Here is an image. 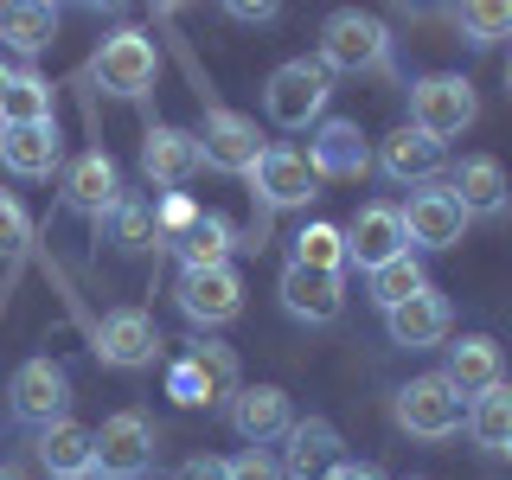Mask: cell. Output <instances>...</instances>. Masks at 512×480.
Returning a JSON list of instances; mask_svg holds the SVG:
<instances>
[{"instance_id": "cell-1", "label": "cell", "mask_w": 512, "mask_h": 480, "mask_svg": "<svg viewBox=\"0 0 512 480\" xmlns=\"http://www.w3.org/2000/svg\"><path fill=\"white\" fill-rule=\"evenodd\" d=\"M237 384H244L237 352L218 346V340H205V333H199V340H186V352L167 365V397H173V404H186V410H218V404H231Z\"/></svg>"}, {"instance_id": "cell-2", "label": "cell", "mask_w": 512, "mask_h": 480, "mask_svg": "<svg viewBox=\"0 0 512 480\" xmlns=\"http://www.w3.org/2000/svg\"><path fill=\"white\" fill-rule=\"evenodd\" d=\"M327 103H333V71L320 58H288V64L269 71V84H263V116L276 128L327 122Z\"/></svg>"}, {"instance_id": "cell-3", "label": "cell", "mask_w": 512, "mask_h": 480, "mask_svg": "<svg viewBox=\"0 0 512 480\" xmlns=\"http://www.w3.org/2000/svg\"><path fill=\"white\" fill-rule=\"evenodd\" d=\"M320 64L340 71V77L391 71V32H384L378 13L340 7V13H327V26H320Z\"/></svg>"}, {"instance_id": "cell-4", "label": "cell", "mask_w": 512, "mask_h": 480, "mask_svg": "<svg viewBox=\"0 0 512 480\" xmlns=\"http://www.w3.org/2000/svg\"><path fill=\"white\" fill-rule=\"evenodd\" d=\"M474 116H480V96H474V84L461 71H429V77L410 84V128L416 135L455 141V135L474 128Z\"/></svg>"}, {"instance_id": "cell-5", "label": "cell", "mask_w": 512, "mask_h": 480, "mask_svg": "<svg viewBox=\"0 0 512 480\" xmlns=\"http://www.w3.org/2000/svg\"><path fill=\"white\" fill-rule=\"evenodd\" d=\"M391 416H397V429H404V436L448 442L461 423H468V404H461V391L442 372H423V378H410L404 391L391 397Z\"/></svg>"}, {"instance_id": "cell-6", "label": "cell", "mask_w": 512, "mask_h": 480, "mask_svg": "<svg viewBox=\"0 0 512 480\" xmlns=\"http://www.w3.org/2000/svg\"><path fill=\"white\" fill-rule=\"evenodd\" d=\"M96 84H103L109 96H148L154 90V77H160V52H154V39L148 32H135V26H122V32H109L103 45H96Z\"/></svg>"}, {"instance_id": "cell-7", "label": "cell", "mask_w": 512, "mask_h": 480, "mask_svg": "<svg viewBox=\"0 0 512 480\" xmlns=\"http://www.w3.org/2000/svg\"><path fill=\"white\" fill-rule=\"evenodd\" d=\"M154 468V423L141 410H116L96 429V474L90 480H141Z\"/></svg>"}, {"instance_id": "cell-8", "label": "cell", "mask_w": 512, "mask_h": 480, "mask_svg": "<svg viewBox=\"0 0 512 480\" xmlns=\"http://www.w3.org/2000/svg\"><path fill=\"white\" fill-rule=\"evenodd\" d=\"M397 218H404V244H416V250H455L461 237H468V224H474L468 212H461V199L448 192V180L416 186Z\"/></svg>"}, {"instance_id": "cell-9", "label": "cell", "mask_w": 512, "mask_h": 480, "mask_svg": "<svg viewBox=\"0 0 512 480\" xmlns=\"http://www.w3.org/2000/svg\"><path fill=\"white\" fill-rule=\"evenodd\" d=\"M173 301H180V314L192 327H231L237 314H244V276H237L231 263L224 269H186L180 288H173Z\"/></svg>"}, {"instance_id": "cell-10", "label": "cell", "mask_w": 512, "mask_h": 480, "mask_svg": "<svg viewBox=\"0 0 512 480\" xmlns=\"http://www.w3.org/2000/svg\"><path fill=\"white\" fill-rule=\"evenodd\" d=\"M244 180H250V192L269 205V212H295V205H308L314 192H320L308 154H301V148H282V141L256 154V167L244 173Z\"/></svg>"}, {"instance_id": "cell-11", "label": "cell", "mask_w": 512, "mask_h": 480, "mask_svg": "<svg viewBox=\"0 0 512 480\" xmlns=\"http://www.w3.org/2000/svg\"><path fill=\"white\" fill-rule=\"evenodd\" d=\"M346 461L352 455L327 416H295V429L282 436V480H333Z\"/></svg>"}, {"instance_id": "cell-12", "label": "cell", "mask_w": 512, "mask_h": 480, "mask_svg": "<svg viewBox=\"0 0 512 480\" xmlns=\"http://www.w3.org/2000/svg\"><path fill=\"white\" fill-rule=\"evenodd\" d=\"M7 397H13V416H20V423L52 429V423H64V410H71V372H64L58 359H26L20 372H13Z\"/></svg>"}, {"instance_id": "cell-13", "label": "cell", "mask_w": 512, "mask_h": 480, "mask_svg": "<svg viewBox=\"0 0 512 480\" xmlns=\"http://www.w3.org/2000/svg\"><path fill=\"white\" fill-rule=\"evenodd\" d=\"M192 135H199V160L212 173H250L256 154H263L256 116H244V109H205V122Z\"/></svg>"}, {"instance_id": "cell-14", "label": "cell", "mask_w": 512, "mask_h": 480, "mask_svg": "<svg viewBox=\"0 0 512 480\" xmlns=\"http://www.w3.org/2000/svg\"><path fill=\"white\" fill-rule=\"evenodd\" d=\"M160 346L167 340H160L154 314H141V308H116L96 327V359H103L109 372H141V365L160 359Z\"/></svg>"}, {"instance_id": "cell-15", "label": "cell", "mask_w": 512, "mask_h": 480, "mask_svg": "<svg viewBox=\"0 0 512 480\" xmlns=\"http://www.w3.org/2000/svg\"><path fill=\"white\" fill-rule=\"evenodd\" d=\"M308 167H314V180H365L372 173V141H365L359 122L327 116V122H314Z\"/></svg>"}, {"instance_id": "cell-16", "label": "cell", "mask_w": 512, "mask_h": 480, "mask_svg": "<svg viewBox=\"0 0 512 480\" xmlns=\"http://www.w3.org/2000/svg\"><path fill=\"white\" fill-rule=\"evenodd\" d=\"M231 429L244 436L250 448H269L295 429V404H288L282 384H237L231 397Z\"/></svg>"}, {"instance_id": "cell-17", "label": "cell", "mask_w": 512, "mask_h": 480, "mask_svg": "<svg viewBox=\"0 0 512 480\" xmlns=\"http://www.w3.org/2000/svg\"><path fill=\"white\" fill-rule=\"evenodd\" d=\"M282 308L295 320H308V327H333V320L346 314V276H327V269H301L288 263L282 282H276Z\"/></svg>"}, {"instance_id": "cell-18", "label": "cell", "mask_w": 512, "mask_h": 480, "mask_svg": "<svg viewBox=\"0 0 512 480\" xmlns=\"http://www.w3.org/2000/svg\"><path fill=\"white\" fill-rule=\"evenodd\" d=\"M340 231H346V269L359 263L365 276H372V269H384L391 256L410 250V244H404V218H397V205H359V218L340 224Z\"/></svg>"}, {"instance_id": "cell-19", "label": "cell", "mask_w": 512, "mask_h": 480, "mask_svg": "<svg viewBox=\"0 0 512 480\" xmlns=\"http://www.w3.org/2000/svg\"><path fill=\"white\" fill-rule=\"evenodd\" d=\"M199 135L192 128H173V122H154L148 135H141V173H148V186H167L180 192L192 173H199Z\"/></svg>"}, {"instance_id": "cell-20", "label": "cell", "mask_w": 512, "mask_h": 480, "mask_svg": "<svg viewBox=\"0 0 512 480\" xmlns=\"http://www.w3.org/2000/svg\"><path fill=\"white\" fill-rule=\"evenodd\" d=\"M116 199H122V167H116L103 148L77 154L71 167H64V205H71V212H84V218L103 224Z\"/></svg>"}, {"instance_id": "cell-21", "label": "cell", "mask_w": 512, "mask_h": 480, "mask_svg": "<svg viewBox=\"0 0 512 480\" xmlns=\"http://www.w3.org/2000/svg\"><path fill=\"white\" fill-rule=\"evenodd\" d=\"M448 384L461 391V404H474V397H487L493 384H506V352L493 333H461L455 346H448Z\"/></svg>"}, {"instance_id": "cell-22", "label": "cell", "mask_w": 512, "mask_h": 480, "mask_svg": "<svg viewBox=\"0 0 512 480\" xmlns=\"http://www.w3.org/2000/svg\"><path fill=\"white\" fill-rule=\"evenodd\" d=\"M384 327H391V340H397V346L423 352V346H442V340H448V327H455V308H448V295H442L436 282H429V288H416L404 308L384 314Z\"/></svg>"}, {"instance_id": "cell-23", "label": "cell", "mask_w": 512, "mask_h": 480, "mask_svg": "<svg viewBox=\"0 0 512 480\" xmlns=\"http://www.w3.org/2000/svg\"><path fill=\"white\" fill-rule=\"evenodd\" d=\"M442 141H429V135H416V128L404 122V128H397V135H384L378 141V173H384V180H397V186H429V180H436V173H442Z\"/></svg>"}, {"instance_id": "cell-24", "label": "cell", "mask_w": 512, "mask_h": 480, "mask_svg": "<svg viewBox=\"0 0 512 480\" xmlns=\"http://www.w3.org/2000/svg\"><path fill=\"white\" fill-rule=\"evenodd\" d=\"M0 167L20 180H52L64 167V141L58 122H32V128H0Z\"/></svg>"}, {"instance_id": "cell-25", "label": "cell", "mask_w": 512, "mask_h": 480, "mask_svg": "<svg viewBox=\"0 0 512 480\" xmlns=\"http://www.w3.org/2000/svg\"><path fill=\"white\" fill-rule=\"evenodd\" d=\"M448 192L461 199L468 218H493V212H506V167L493 154H468L448 167Z\"/></svg>"}, {"instance_id": "cell-26", "label": "cell", "mask_w": 512, "mask_h": 480, "mask_svg": "<svg viewBox=\"0 0 512 480\" xmlns=\"http://www.w3.org/2000/svg\"><path fill=\"white\" fill-rule=\"evenodd\" d=\"M39 461H45V474L52 480H90L96 474V429L84 423H52V429H39Z\"/></svg>"}, {"instance_id": "cell-27", "label": "cell", "mask_w": 512, "mask_h": 480, "mask_svg": "<svg viewBox=\"0 0 512 480\" xmlns=\"http://www.w3.org/2000/svg\"><path fill=\"white\" fill-rule=\"evenodd\" d=\"M237 244H244V237L231 231V218H218V212H199V218H192V224H186L180 237H173L167 250L180 256L186 269H224V263H231V250H237Z\"/></svg>"}, {"instance_id": "cell-28", "label": "cell", "mask_w": 512, "mask_h": 480, "mask_svg": "<svg viewBox=\"0 0 512 480\" xmlns=\"http://www.w3.org/2000/svg\"><path fill=\"white\" fill-rule=\"evenodd\" d=\"M96 231H109V244L128 250V256H135V250H160V218H154V199H148V192H128V186H122V199L109 205V218L96 224Z\"/></svg>"}, {"instance_id": "cell-29", "label": "cell", "mask_w": 512, "mask_h": 480, "mask_svg": "<svg viewBox=\"0 0 512 480\" xmlns=\"http://www.w3.org/2000/svg\"><path fill=\"white\" fill-rule=\"evenodd\" d=\"M58 39V7H32V0H13V7H0V45L20 58H39L52 52Z\"/></svg>"}, {"instance_id": "cell-30", "label": "cell", "mask_w": 512, "mask_h": 480, "mask_svg": "<svg viewBox=\"0 0 512 480\" xmlns=\"http://www.w3.org/2000/svg\"><path fill=\"white\" fill-rule=\"evenodd\" d=\"M468 436L493 455H512V384H493L487 397L468 404Z\"/></svg>"}, {"instance_id": "cell-31", "label": "cell", "mask_w": 512, "mask_h": 480, "mask_svg": "<svg viewBox=\"0 0 512 480\" xmlns=\"http://www.w3.org/2000/svg\"><path fill=\"white\" fill-rule=\"evenodd\" d=\"M32 122H58L52 109V84L39 71H13L7 103H0V128H32Z\"/></svg>"}, {"instance_id": "cell-32", "label": "cell", "mask_w": 512, "mask_h": 480, "mask_svg": "<svg viewBox=\"0 0 512 480\" xmlns=\"http://www.w3.org/2000/svg\"><path fill=\"white\" fill-rule=\"evenodd\" d=\"M295 263L301 269H327V276H346V231L340 224H301L295 231Z\"/></svg>"}, {"instance_id": "cell-33", "label": "cell", "mask_w": 512, "mask_h": 480, "mask_svg": "<svg viewBox=\"0 0 512 480\" xmlns=\"http://www.w3.org/2000/svg\"><path fill=\"white\" fill-rule=\"evenodd\" d=\"M455 26H461V39L468 45H500V39H512V0H468V7L455 13Z\"/></svg>"}, {"instance_id": "cell-34", "label": "cell", "mask_w": 512, "mask_h": 480, "mask_svg": "<svg viewBox=\"0 0 512 480\" xmlns=\"http://www.w3.org/2000/svg\"><path fill=\"white\" fill-rule=\"evenodd\" d=\"M416 288H429V276H423V263H416L410 250H404V256H391L384 269H372V301H378L384 314H391V308H404Z\"/></svg>"}, {"instance_id": "cell-35", "label": "cell", "mask_w": 512, "mask_h": 480, "mask_svg": "<svg viewBox=\"0 0 512 480\" xmlns=\"http://www.w3.org/2000/svg\"><path fill=\"white\" fill-rule=\"evenodd\" d=\"M26 244H32V218H26V205L13 199V192H0V256H7V263H20Z\"/></svg>"}, {"instance_id": "cell-36", "label": "cell", "mask_w": 512, "mask_h": 480, "mask_svg": "<svg viewBox=\"0 0 512 480\" xmlns=\"http://www.w3.org/2000/svg\"><path fill=\"white\" fill-rule=\"evenodd\" d=\"M231 468V480H282V461L269 455V448H244L237 461H224Z\"/></svg>"}, {"instance_id": "cell-37", "label": "cell", "mask_w": 512, "mask_h": 480, "mask_svg": "<svg viewBox=\"0 0 512 480\" xmlns=\"http://www.w3.org/2000/svg\"><path fill=\"white\" fill-rule=\"evenodd\" d=\"M173 480H231V468H224L218 455H192V461H186V468L173 474Z\"/></svg>"}, {"instance_id": "cell-38", "label": "cell", "mask_w": 512, "mask_h": 480, "mask_svg": "<svg viewBox=\"0 0 512 480\" xmlns=\"http://www.w3.org/2000/svg\"><path fill=\"white\" fill-rule=\"evenodd\" d=\"M231 20H244V26H269V20H276V7H269V0H256V7H250V0H237Z\"/></svg>"}, {"instance_id": "cell-39", "label": "cell", "mask_w": 512, "mask_h": 480, "mask_svg": "<svg viewBox=\"0 0 512 480\" xmlns=\"http://www.w3.org/2000/svg\"><path fill=\"white\" fill-rule=\"evenodd\" d=\"M333 480H384V468H372V461H346Z\"/></svg>"}, {"instance_id": "cell-40", "label": "cell", "mask_w": 512, "mask_h": 480, "mask_svg": "<svg viewBox=\"0 0 512 480\" xmlns=\"http://www.w3.org/2000/svg\"><path fill=\"white\" fill-rule=\"evenodd\" d=\"M7 84H13V64H0V103H7Z\"/></svg>"}, {"instance_id": "cell-41", "label": "cell", "mask_w": 512, "mask_h": 480, "mask_svg": "<svg viewBox=\"0 0 512 480\" xmlns=\"http://www.w3.org/2000/svg\"><path fill=\"white\" fill-rule=\"evenodd\" d=\"M0 480H20V474H13V468H0Z\"/></svg>"}, {"instance_id": "cell-42", "label": "cell", "mask_w": 512, "mask_h": 480, "mask_svg": "<svg viewBox=\"0 0 512 480\" xmlns=\"http://www.w3.org/2000/svg\"><path fill=\"white\" fill-rule=\"evenodd\" d=\"M506 90H512V64H506Z\"/></svg>"}, {"instance_id": "cell-43", "label": "cell", "mask_w": 512, "mask_h": 480, "mask_svg": "<svg viewBox=\"0 0 512 480\" xmlns=\"http://www.w3.org/2000/svg\"><path fill=\"white\" fill-rule=\"evenodd\" d=\"M416 480H423V474H416Z\"/></svg>"}, {"instance_id": "cell-44", "label": "cell", "mask_w": 512, "mask_h": 480, "mask_svg": "<svg viewBox=\"0 0 512 480\" xmlns=\"http://www.w3.org/2000/svg\"><path fill=\"white\" fill-rule=\"evenodd\" d=\"M506 461H512V455H506Z\"/></svg>"}]
</instances>
